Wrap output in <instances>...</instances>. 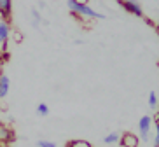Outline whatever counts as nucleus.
Returning a JSON list of instances; mask_svg holds the SVG:
<instances>
[{
	"label": "nucleus",
	"instance_id": "obj_16",
	"mask_svg": "<svg viewBox=\"0 0 159 147\" xmlns=\"http://www.w3.org/2000/svg\"><path fill=\"white\" fill-rule=\"evenodd\" d=\"M154 145L159 147V124H156V137H154Z\"/></svg>",
	"mask_w": 159,
	"mask_h": 147
},
{
	"label": "nucleus",
	"instance_id": "obj_13",
	"mask_svg": "<svg viewBox=\"0 0 159 147\" xmlns=\"http://www.w3.org/2000/svg\"><path fill=\"white\" fill-rule=\"evenodd\" d=\"M37 145L39 147H56V144L51 142V140H39Z\"/></svg>",
	"mask_w": 159,
	"mask_h": 147
},
{
	"label": "nucleus",
	"instance_id": "obj_17",
	"mask_svg": "<svg viewBox=\"0 0 159 147\" xmlns=\"http://www.w3.org/2000/svg\"><path fill=\"white\" fill-rule=\"evenodd\" d=\"M0 54H2V53H0Z\"/></svg>",
	"mask_w": 159,
	"mask_h": 147
},
{
	"label": "nucleus",
	"instance_id": "obj_12",
	"mask_svg": "<svg viewBox=\"0 0 159 147\" xmlns=\"http://www.w3.org/2000/svg\"><path fill=\"white\" fill-rule=\"evenodd\" d=\"M37 114H39V116H47V114H49V107H47L46 103H39Z\"/></svg>",
	"mask_w": 159,
	"mask_h": 147
},
{
	"label": "nucleus",
	"instance_id": "obj_10",
	"mask_svg": "<svg viewBox=\"0 0 159 147\" xmlns=\"http://www.w3.org/2000/svg\"><path fill=\"white\" fill-rule=\"evenodd\" d=\"M66 147H93V145L88 140H72V142H68Z\"/></svg>",
	"mask_w": 159,
	"mask_h": 147
},
{
	"label": "nucleus",
	"instance_id": "obj_11",
	"mask_svg": "<svg viewBox=\"0 0 159 147\" xmlns=\"http://www.w3.org/2000/svg\"><path fill=\"white\" fill-rule=\"evenodd\" d=\"M159 103V100H157V95H156L154 91H150V95H149V107L150 109H156Z\"/></svg>",
	"mask_w": 159,
	"mask_h": 147
},
{
	"label": "nucleus",
	"instance_id": "obj_5",
	"mask_svg": "<svg viewBox=\"0 0 159 147\" xmlns=\"http://www.w3.org/2000/svg\"><path fill=\"white\" fill-rule=\"evenodd\" d=\"M11 12H12V2L11 0H0V16L2 21H9L11 19Z\"/></svg>",
	"mask_w": 159,
	"mask_h": 147
},
{
	"label": "nucleus",
	"instance_id": "obj_4",
	"mask_svg": "<svg viewBox=\"0 0 159 147\" xmlns=\"http://www.w3.org/2000/svg\"><path fill=\"white\" fill-rule=\"evenodd\" d=\"M119 142H121L122 147H138V144H140V138L136 137L135 133H124Z\"/></svg>",
	"mask_w": 159,
	"mask_h": 147
},
{
	"label": "nucleus",
	"instance_id": "obj_9",
	"mask_svg": "<svg viewBox=\"0 0 159 147\" xmlns=\"http://www.w3.org/2000/svg\"><path fill=\"white\" fill-rule=\"evenodd\" d=\"M121 140V135L119 133H108L107 137L103 138V144H107V145H112V144H117Z\"/></svg>",
	"mask_w": 159,
	"mask_h": 147
},
{
	"label": "nucleus",
	"instance_id": "obj_2",
	"mask_svg": "<svg viewBox=\"0 0 159 147\" xmlns=\"http://www.w3.org/2000/svg\"><path fill=\"white\" fill-rule=\"evenodd\" d=\"M119 5H122V9L128 11L129 14H135V16H138V18L143 16V9H142V5L138 4V2H133V0H122V2H119Z\"/></svg>",
	"mask_w": 159,
	"mask_h": 147
},
{
	"label": "nucleus",
	"instance_id": "obj_1",
	"mask_svg": "<svg viewBox=\"0 0 159 147\" xmlns=\"http://www.w3.org/2000/svg\"><path fill=\"white\" fill-rule=\"evenodd\" d=\"M66 5H68V9H70L74 14H79L80 18H82V16H84V18H91V19H103V18H105L102 12L94 11L93 7H91V5H88L86 2L68 0V2H66Z\"/></svg>",
	"mask_w": 159,
	"mask_h": 147
},
{
	"label": "nucleus",
	"instance_id": "obj_7",
	"mask_svg": "<svg viewBox=\"0 0 159 147\" xmlns=\"http://www.w3.org/2000/svg\"><path fill=\"white\" fill-rule=\"evenodd\" d=\"M9 77L5 76V74H0V98H4L7 93H9Z\"/></svg>",
	"mask_w": 159,
	"mask_h": 147
},
{
	"label": "nucleus",
	"instance_id": "obj_8",
	"mask_svg": "<svg viewBox=\"0 0 159 147\" xmlns=\"http://www.w3.org/2000/svg\"><path fill=\"white\" fill-rule=\"evenodd\" d=\"M12 137H14L12 131H11L7 126H2V124H0V142H7V140H11Z\"/></svg>",
	"mask_w": 159,
	"mask_h": 147
},
{
	"label": "nucleus",
	"instance_id": "obj_15",
	"mask_svg": "<svg viewBox=\"0 0 159 147\" xmlns=\"http://www.w3.org/2000/svg\"><path fill=\"white\" fill-rule=\"evenodd\" d=\"M9 60H11V54H9V53H2V54H0V62H2V63L9 62Z\"/></svg>",
	"mask_w": 159,
	"mask_h": 147
},
{
	"label": "nucleus",
	"instance_id": "obj_6",
	"mask_svg": "<svg viewBox=\"0 0 159 147\" xmlns=\"http://www.w3.org/2000/svg\"><path fill=\"white\" fill-rule=\"evenodd\" d=\"M9 37H11V26H9V23L0 21V44L9 42Z\"/></svg>",
	"mask_w": 159,
	"mask_h": 147
},
{
	"label": "nucleus",
	"instance_id": "obj_3",
	"mask_svg": "<svg viewBox=\"0 0 159 147\" xmlns=\"http://www.w3.org/2000/svg\"><path fill=\"white\" fill-rule=\"evenodd\" d=\"M150 124H152V117L150 116H143L138 121V130H140V137L143 140H149V131H150Z\"/></svg>",
	"mask_w": 159,
	"mask_h": 147
},
{
	"label": "nucleus",
	"instance_id": "obj_14",
	"mask_svg": "<svg viewBox=\"0 0 159 147\" xmlns=\"http://www.w3.org/2000/svg\"><path fill=\"white\" fill-rule=\"evenodd\" d=\"M32 16H33V26H37V25L40 23V16H39L37 9H33V11H32Z\"/></svg>",
	"mask_w": 159,
	"mask_h": 147
}]
</instances>
